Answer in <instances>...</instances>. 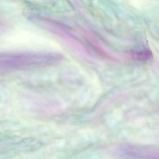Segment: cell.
Segmentation results:
<instances>
[{
    "label": "cell",
    "instance_id": "obj_1",
    "mask_svg": "<svg viewBox=\"0 0 159 159\" xmlns=\"http://www.w3.org/2000/svg\"><path fill=\"white\" fill-rule=\"evenodd\" d=\"M124 153L130 159H155L154 152L148 149L129 147L125 148Z\"/></svg>",
    "mask_w": 159,
    "mask_h": 159
}]
</instances>
